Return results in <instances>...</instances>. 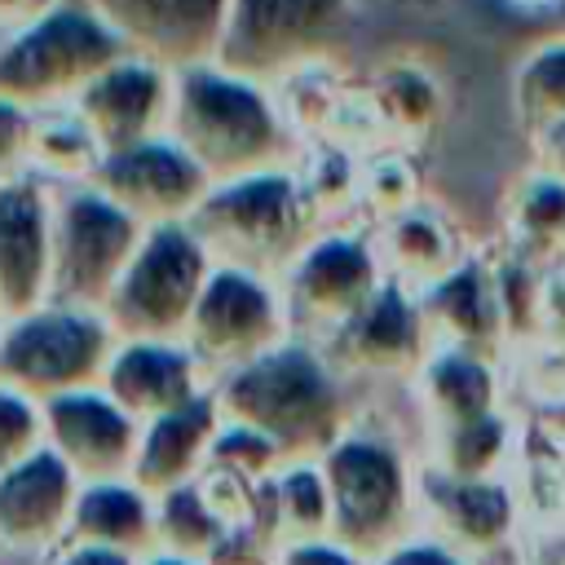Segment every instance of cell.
I'll return each instance as SVG.
<instances>
[{"label": "cell", "instance_id": "6da1fadb", "mask_svg": "<svg viewBox=\"0 0 565 565\" xmlns=\"http://www.w3.org/2000/svg\"><path fill=\"white\" fill-rule=\"evenodd\" d=\"M168 137L212 177V185L296 168L305 150L278 93L216 62L177 71Z\"/></svg>", "mask_w": 565, "mask_h": 565}, {"label": "cell", "instance_id": "7a4b0ae2", "mask_svg": "<svg viewBox=\"0 0 565 565\" xmlns=\"http://www.w3.org/2000/svg\"><path fill=\"white\" fill-rule=\"evenodd\" d=\"M216 402L225 419L265 433L287 459H322L362 419L353 380L300 335L216 380Z\"/></svg>", "mask_w": 565, "mask_h": 565}, {"label": "cell", "instance_id": "3957f363", "mask_svg": "<svg viewBox=\"0 0 565 565\" xmlns=\"http://www.w3.org/2000/svg\"><path fill=\"white\" fill-rule=\"evenodd\" d=\"M318 463L331 490V539L362 561H380L424 530L419 459L393 433L358 419Z\"/></svg>", "mask_w": 565, "mask_h": 565}, {"label": "cell", "instance_id": "277c9868", "mask_svg": "<svg viewBox=\"0 0 565 565\" xmlns=\"http://www.w3.org/2000/svg\"><path fill=\"white\" fill-rule=\"evenodd\" d=\"M190 230L203 238L216 265L265 278H282L291 260L322 234L291 168L212 185L203 207L190 216Z\"/></svg>", "mask_w": 565, "mask_h": 565}, {"label": "cell", "instance_id": "5b68a950", "mask_svg": "<svg viewBox=\"0 0 565 565\" xmlns=\"http://www.w3.org/2000/svg\"><path fill=\"white\" fill-rule=\"evenodd\" d=\"M124 53V40L84 0H62L40 22L0 40V102L26 115L71 106Z\"/></svg>", "mask_w": 565, "mask_h": 565}, {"label": "cell", "instance_id": "8992f818", "mask_svg": "<svg viewBox=\"0 0 565 565\" xmlns=\"http://www.w3.org/2000/svg\"><path fill=\"white\" fill-rule=\"evenodd\" d=\"M212 269L216 260L190 221L150 230L102 305L115 340H185Z\"/></svg>", "mask_w": 565, "mask_h": 565}, {"label": "cell", "instance_id": "52a82bcc", "mask_svg": "<svg viewBox=\"0 0 565 565\" xmlns=\"http://www.w3.org/2000/svg\"><path fill=\"white\" fill-rule=\"evenodd\" d=\"M115 344L119 340H115L102 309L49 300L44 309H35L26 318L4 322V331H0V384L35 397L40 406L62 397V393L97 388Z\"/></svg>", "mask_w": 565, "mask_h": 565}, {"label": "cell", "instance_id": "ba28073f", "mask_svg": "<svg viewBox=\"0 0 565 565\" xmlns=\"http://www.w3.org/2000/svg\"><path fill=\"white\" fill-rule=\"evenodd\" d=\"M349 26L353 0H230L212 62L274 88L313 62H331Z\"/></svg>", "mask_w": 565, "mask_h": 565}, {"label": "cell", "instance_id": "9c48e42d", "mask_svg": "<svg viewBox=\"0 0 565 565\" xmlns=\"http://www.w3.org/2000/svg\"><path fill=\"white\" fill-rule=\"evenodd\" d=\"M146 234L93 185L53 190V300L102 309Z\"/></svg>", "mask_w": 565, "mask_h": 565}, {"label": "cell", "instance_id": "30bf717a", "mask_svg": "<svg viewBox=\"0 0 565 565\" xmlns=\"http://www.w3.org/2000/svg\"><path fill=\"white\" fill-rule=\"evenodd\" d=\"M291 335L327 344L358 309L375 300V291L388 282L371 225H335L322 230L278 278Z\"/></svg>", "mask_w": 565, "mask_h": 565}, {"label": "cell", "instance_id": "8fae6325", "mask_svg": "<svg viewBox=\"0 0 565 565\" xmlns=\"http://www.w3.org/2000/svg\"><path fill=\"white\" fill-rule=\"evenodd\" d=\"M287 340H291V318H287L282 282L252 269L216 265L185 331V349L199 358L212 388L230 371L265 358Z\"/></svg>", "mask_w": 565, "mask_h": 565}, {"label": "cell", "instance_id": "7c38bea8", "mask_svg": "<svg viewBox=\"0 0 565 565\" xmlns=\"http://www.w3.org/2000/svg\"><path fill=\"white\" fill-rule=\"evenodd\" d=\"M419 521L424 534L463 552L472 565H516L530 534L521 521L512 477H446L419 459Z\"/></svg>", "mask_w": 565, "mask_h": 565}, {"label": "cell", "instance_id": "4fadbf2b", "mask_svg": "<svg viewBox=\"0 0 565 565\" xmlns=\"http://www.w3.org/2000/svg\"><path fill=\"white\" fill-rule=\"evenodd\" d=\"M327 358L353 384H406L433 353V335L419 309V296L384 282L366 309H358L327 344Z\"/></svg>", "mask_w": 565, "mask_h": 565}, {"label": "cell", "instance_id": "5bb4252c", "mask_svg": "<svg viewBox=\"0 0 565 565\" xmlns=\"http://www.w3.org/2000/svg\"><path fill=\"white\" fill-rule=\"evenodd\" d=\"M93 190L106 194L146 230H159V225H185L212 194V177L172 137H154L106 154V163L93 177Z\"/></svg>", "mask_w": 565, "mask_h": 565}, {"label": "cell", "instance_id": "9a60e30c", "mask_svg": "<svg viewBox=\"0 0 565 565\" xmlns=\"http://www.w3.org/2000/svg\"><path fill=\"white\" fill-rule=\"evenodd\" d=\"M53 300V185L18 172L0 181V318L18 322Z\"/></svg>", "mask_w": 565, "mask_h": 565}, {"label": "cell", "instance_id": "2e32d148", "mask_svg": "<svg viewBox=\"0 0 565 565\" xmlns=\"http://www.w3.org/2000/svg\"><path fill=\"white\" fill-rule=\"evenodd\" d=\"M44 441L79 486L132 481L141 419H132L106 388H79L44 402Z\"/></svg>", "mask_w": 565, "mask_h": 565}, {"label": "cell", "instance_id": "e0dca14e", "mask_svg": "<svg viewBox=\"0 0 565 565\" xmlns=\"http://www.w3.org/2000/svg\"><path fill=\"white\" fill-rule=\"evenodd\" d=\"M128 53L172 71L212 62L225 35L230 0H84Z\"/></svg>", "mask_w": 565, "mask_h": 565}, {"label": "cell", "instance_id": "ac0fdd59", "mask_svg": "<svg viewBox=\"0 0 565 565\" xmlns=\"http://www.w3.org/2000/svg\"><path fill=\"white\" fill-rule=\"evenodd\" d=\"M172 84L177 71L137 53H124L115 66H106L71 106L84 115V124L97 132L106 154L168 137L172 119Z\"/></svg>", "mask_w": 565, "mask_h": 565}, {"label": "cell", "instance_id": "d6986e66", "mask_svg": "<svg viewBox=\"0 0 565 565\" xmlns=\"http://www.w3.org/2000/svg\"><path fill=\"white\" fill-rule=\"evenodd\" d=\"M79 481L44 446L0 477V552L53 561L71 539Z\"/></svg>", "mask_w": 565, "mask_h": 565}, {"label": "cell", "instance_id": "ffe728a7", "mask_svg": "<svg viewBox=\"0 0 565 565\" xmlns=\"http://www.w3.org/2000/svg\"><path fill=\"white\" fill-rule=\"evenodd\" d=\"M97 388H106L132 419L150 424L212 393V380L185 340H119Z\"/></svg>", "mask_w": 565, "mask_h": 565}, {"label": "cell", "instance_id": "44dd1931", "mask_svg": "<svg viewBox=\"0 0 565 565\" xmlns=\"http://www.w3.org/2000/svg\"><path fill=\"white\" fill-rule=\"evenodd\" d=\"M419 309H424L433 349H463V353L508 362V327H503L490 256L472 252L437 287L419 291Z\"/></svg>", "mask_w": 565, "mask_h": 565}, {"label": "cell", "instance_id": "7402d4cb", "mask_svg": "<svg viewBox=\"0 0 565 565\" xmlns=\"http://www.w3.org/2000/svg\"><path fill=\"white\" fill-rule=\"evenodd\" d=\"M508 362L463 353V349H433L419 375L411 380V397L424 415L428 433L459 428L512 406V375Z\"/></svg>", "mask_w": 565, "mask_h": 565}, {"label": "cell", "instance_id": "603a6c76", "mask_svg": "<svg viewBox=\"0 0 565 565\" xmlns=\"http://www.w3.org/2000/svg\"><path fill=\"white\" fill-rule=\"evenodd\" d=\"M221 424H225V411L216 402V388L172 415L141 424V450H137L132 481L154 499L168 490L194 486L212 459V441H216Z\"/></svg>", "mask_w": 565, "mask_h": 565}, {"label": "cell", "instance_id": "cb8c5ba5", "mask_svg": "<svg viewBox=\"0 0 565 565\" xmlns=\"http://www.w3.org/2000/svg\"><path fill=\"white\" fill-rule=\"evenodd\" d=\"M371 238H375V252H380L388 282H397L415 296L437 287L450 269H459L472 256L463 247L459 230L450 225V216L437 212L433 203H419V207H411L384 225H371Z\"/></svg>", "mask_w": 565, "mask_h": 565}, {"label": "cell", "instance_id": "d4e9b609", "mask_svg": "<svg viewBox=\"0 0 565 565\" xmlns=\"http://www.w3.org/2000/svg\"><path fill=\"white\" fill-rule=\"evenodd\" d=\"M331 539V490L318 459H287L265 481L260 503V547L278 552L291 543Z\"/></svg>", "mask_w": 565, "mask_h": 565}, {"label": "cell", "instance_id": "484cf974", "mask_svg": "<svg viewBox=\"0 0 565 565\" xmlns=\"http://www.w3.org/2000/svg\"><path fill=\"white\" fill-rule=\"evenodd\" d=\"M88 547H115L128 556L154 552V494H146L137 481H97L79 486L71 539Z\"/></svg>", "mask_w": 565, "mask_h": 565}, {"label": "cell", "instance_id": "4316f807", "mask_svg": "<svg viewBox=\"0 0 565 565\" xmlns=\"http://www.w3.org/2000/svg\"><path fill=\"white\" fill-rule=\"evenodd\" d=\"M512 486H516L525 534L565 543V446L547 419L525 424L521 455L512 463Z\"/></svg>", "mask_w": 565, "mask_h": 565}, {"label": "cell", "instance_id": "83f0119b", "mask_svg": "<svg viewBox=\"0 0 565 565\" xmlns=\"http://www.w3.org/2000/svg\"><path fill=\"white\" fill-rule=\"evenodd\" d=\"M521 437H525V424L508 406V411H494L486 419L428 433L424 463L446 472V477H463V481L512 477V463L521 455Z\"/></svg>", "mask_w": 565, "mask_h": 565}, {"label": "cell", "instance_id": "f1b7e54d", "mask_svg": "<svg viewBox=\"0 0 565 565\" xmlns=\"http://www.w3.org/2000/svg\"><path fill=\"white\" fill-rule=\"evenodd\" d=\"M106 163V146L97 132L84 124L75 106H53L31 115L26 132V172L49 181L53 190L62 185H93L97 168Z\"/></svg>", "mask_w": 565, "mask_h": 565}, {"label": "cell", "instance_id": "f546056e", "mask_svg": "<svg viewBox=\"0 0 565 565\" xmlns=\"http://www.w3.org/2000/svg\"><path fill=\"white\" fill-rule=\"evenodd\" d=\"M366 93H371V102L388 128V141L406 146V150H415L437 128V119L446 110V93H441L437 75L411 57L380 62L366 79Z\"/></svg>", "mask_w": 565, "mask_h": 565}, {"label": "cell", "instance_id": "4dcf8cb0", "mask_svg": "<svg viewBox=\"0 0 565 565\" xmlns=\"http://www.w3.org/2000/svg\"><path fill=\"white\" fill-rule=\"evenodd\" d=\"M503 247L539 265L565 260V181L530 168L503 199Z\"/></svg>", "mask_w": 565, "mask_h": 565}, {"label": "cell", "instance_id": "1f68e13d", "mask_svg": "<svg viewBox=\"0 0 565 565\" xmlns=\"http://www.w3.org/2000/svg\"><path fill=\"white\" fill-rule=\"evenodd\" d=\"M230 543L234 539L221 525V516L212 512V503L203 499L199 481L154 499V552H172V556L212 565Z\"/></svg>", "mask_w": 565, "mask_h": 565}, {"label": "cell", "instance_id": "d6a6232c", "mask_svg": "<svg viewBox=\"0 0 565 565\" xmlns=\"http://www.w3.org/2000/svg\"><path fill=\"white\" fill-rule=\"evenodd\" d=\"M512 115L525 137L565 119V35L534 44L512 71Z\"/></svg>", "mask_w": 565, "mask_h": 565}, {"label": "cell", "instance_id": "836d02e7", "mask_svg": "<svg viewBox=\"0 0 565 565\" xmlns=\"http://www.w3.org/2000/svg\"><path fill=\"white\" fill-rule=\"evenodd\" d=\"M419 203H424V181H419L415 150L384 146V150L362 159V181H358L362 225H384V221H393Z\"/></svg>", "mask_w": 565, "mask_h": 565}, {"label": "cell", "instance_id": "e575fe53", "mask_svg": "<svg viewBox=\"0 0 565 565\" xmlns=\"http://www.w3.org/2000/svg\"><path fill=\"white\" fill-rule=\"evenodd\" d=\"M282 463H287V455L278 450V441H269L265 433H256L247 424H234V419L221 424V433L212 441V459H207V468L234 472V477L256 481V486H265Z\"/></svg>", "mask_w": 565, "mask_h": 565}, {"label": "cell", "instance_id": "d590c367", "mask_svg": "<svg viewBox=\"0 0 565 565\" xmlns=\"http://www.w3.org/2000/svg\"><path fill=\"white\" fill-rule=\"evenodd\" d=\"M44 441V406L9 384H0V477L31 455H40Z\"/></svg>", "mask_w": 565, "mask_h": 565}, {"label": "cell", "instance_id": "8d00e7d4", "mask_svg": "<svg viewBox=\"0 0 565 565\" xmlns=\"http://www.w3.org/2000/svg\"><path fill=\"white\" fill-rule=\"evenodd\" d=\"M371 565H472L463 552H455V547H446L441 539H433V534H411L406 543H397L393 552H384L380 561H371Z\"/></svg>", "mask_w": 565, "mask_h": 565}, {"label": "cell", "instance_id": "74e56055", "mask_svg": "<svg viewBox=\"0 0 565 565\" xmlns=\"http://www.w3.org/2000/svg\"><path fill=\"white\" fill-rule=\"evenodd\" d=\"M26 132H31V115L0 102V181L26 172Z\"/></svg>", "mask_w": 565, "mask_h": 565}, {"label": "cell", "instance_id": "f35d334b", "mask_svg": "<svg viewBox=\"0 0 565 565\" xmlns=\"http://www.w3.org/2000/svg\"><path fill=\"white\" fill-rule=\"evenodd\" d=\"M274 565H371L358 552H349L335 539H313V543H291L274 552Z\"/></svg>", "mask_w": 565, "mask_h": 565}, {"label": "cell", "instance_id": "ab89813d", "mask_svg": "<svg viewBox=\"0 0 565 565\" xmlns=\"http://www.w3.org/2000/svg\"><path fill=\"white\" fill-rule=\"evenodd\" d=\"M525 141L534 150V168L547 172V177H556V181H565V119L547 124L543 132H534Z\"/></svg>", "mask_w": 565, "mask_h": 565}, {"label": "cell", "instance_id": "60d3db41", "mask_svg": "<svg viewBox=\"0 0 565 565\" xmlns=\"http://www.w3.org/2000/svg\"><path fill=\"white\" fill-rule=\"evenodd\" d=\"M49 565H141V556L115 552V547H88V543H66Z\"/></svg>", "mask_w": 565, "mask_h": 565}, {"label": "cell", "instance_id": "b9f144b4", "mask_svg": "<svg viewBox=\"0 0 565 565\" xmlns=\"http://www.w3.org/2000/svg\"><path fill=\"white\" fill-rule=\"evenodd\" d=\"M57 4L62 0H0V40L13 35V31H22V26H31V22H40Z\"/></svg>", "mask_w": 565, "mask_h": 565}, {"label": "cell", "instance_id": "7bdbcfd3", "mask_svg": "<svg viewBox=\"0 0 565 565\" xmlns=\"http://www.w3.org/2000/svg\"><path fill=\"white\" fill-rule=\"evenodd\" d=\"M212 565H274V552H265L256 543H230Z\"/></svg>", "mask_w": 565, "mask_h": 565}, {"label": "cell", "instance_id": "ee69618b", "mask_svg": "<svg viewBox=\"0 0 565 565\" xmlns=\"http://www.w3.org/2000/svg\"><path fill=\"white\" fill-rule=\"evenodd\" d=\"M141 565H207V561H190V556H172V552H150V556H141Z\"/></svg>", "mask_w": 565, "mask_h": 565}, {"label": "cell", "instance_id": "f6af8a7d", "mask_svg": "<svg viewBox=\"0 0 565 565\" xmlns=\"http://www.w3.org/2000/svg\"><path fill=\"white\" fill-rule=\"evenodd\" d=\"M543 419H547L552 428H561V433H565V406H561V411H552V415H543Z\"/></svg>", "mask_w": 565, "mask_h": 565}, {"label": "cell", "instance_id": "bcb514c9", "mask_svg": "<svg viewBox=\"0 0 565 565\" xmlns=\"http://www.w3.org/2000/svg\"><path fill=\"white\" fill-rule=\"evenodd\" d=\"M556 433H561V428H556ZM561 446H565V433H561Z\"/></svg>", "mask_w": 565, "mask_h": 565}, {"label": "cell", "instance_id": "7dc6e473", "mask_svg": "<svg viewBox=\"0 0 565 565\" xmlns=\"http://www.w3.org/2000/svg\"><path fill=\"white\" fill-rule=\"evenodd\" d=\"M0 331H4V318H0Z\"/></svg>", "mask_w": 565, "mask_h": 565}]
</instances>
